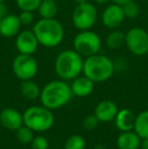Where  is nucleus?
Instances as JSON below:
<instances>
[{
	"label": "nucleus",
	"mask_w": 148,
	"mask_h": 149,
	"mask_svg": "<svg viewBox=\"0 0 148 149\" xmlns=\"http://www.w3.org/2000/svg\"><path fill=\"white\" fill-rule=\"evenodd\" d=\"M141 138L134 131L122 132L117 138V146L119 149H139Z\"/></svg>",
	"instance_id": "nucleus-17"
},
{
	"label": "nucleus",
	"mask_w": 148,
	"mask_h": 149,
	"mask_svg": "<svg viewBox=\"0 0 148 149\" xmlns=\"http://www.w3.org/2000/svg\"><path fill=\"white\" fill-rule=\"evenodd\" d=\"M118 112L119 109L116 102L110 100H105L99 102L95 106L93 114L97 116V118L99 119V122L108 123V122L114 121Z\"/></svg>",
	"instance_id": "nucleus-13"
},
{
	"label": "nucleus",
	"mask_w": 148,
	"mask_h": 149,
	"mask_svg": "<svg viewBox=\"0 0 148 149\" xmlns=\"http://www.w3.org/2000/svg\"><path fill=\"white\" fill-rule=\"evenodd\" d=\"M111 2L113 3H116V4H120V5H124L125 3H127V2L131 1V0H110Z\"/></svg>",
	"instance_id": "nucleus-31"
},
{
	"label": "nucleus",
	"mask_w": 148,
	"mask_h": 149,
	"mask_svg": "<svg viewBox=\"0 0 148 149\" xmlns=\"http://www.w3.org/2000/svg\"><path fill=\"white\" fill-rule=\"evenodd\" d=\"M31 145H32L33 149H48L49 148V141L44 136H36L33 139Z\"/></svg>",
	"instance_id": "nucleus-27"
},
{
	"label": "nucleus",
	"mask_w": 148,
	"mask_h": 149,
	"mask_svg": "<svg viewBox=\"0 0 148 149\" xmlns=\"http://www.w3.org/2000/svg\"><path fill=\"white\" fill-rule=\"evenodd\" d=\"M85 140L80 135H72L65 141L64 148L65 149H84L85 148Z\"/></svg>",
	"instance_id": "nucleus-24"
},
{
	"label": "nucleus",
	"mask_w": 148,
	"mask_h": 149,
	"mask_svg": "<svg viewBox=\"0 0 148 149\" xmlns=\"http://www.w3.org/2000/svg\"><path fill=\"white\" fill-rule=\"evenodd\" d=\"M39 44L46 48H55L64 39V28L56 18H41L33 26Z\"/></svg>",
	"instance_id": "nucleus-2"
},
{
	"label": "nucleus",
	"mask_w": 148,
	"mask_h": 149,
	"mask_svg": "<svg viewBox=\"0 0 148 149\" xmlns=\"http://www.w3.org/2000/svg\"><path fill=\"white\" fill-rule=\"evenodd\" d=\"M22 26L17 14L7 13L0 22V35L4 38L16 37Z\"/></svg>",
	"instance_id": "nucleus-14"
},
{
	"label": "nucleus",
	"mask_w": 148,
	"mask_h": 149,
	"mask_svg": "<svg viewBox=\"0 0 148 149\" xmlns=\"http://www.w3.org/2000/svg\"><path fill=\"white\" fill-rule=\"evenodd\" d=\"M135 119H136V116L132 111L129 109H123V110H119L115 118V122H116L117 128L121 132H126L132 131L134 129Z\"/></svg>",
	"instance_id": "nucleus-16"
},
{
	"label": "nucleus",
	"mask_w": 148,
	"mask_h": 149,
	"mask_svg": "<svg viewBox=\"0 0 148 149\" xmlns=\"http://www.w3.org/2000/svg\"><path fill=\"white\" fill-rule=\"evenodd\" d=\"M73 47L79 55L86 58L99 53L101 48V40L97 33L90 30L80 31L75 36Z\"/></svg>",
	"instance_id": "nucleus-6"
},
{
	"label": "nucleus",
	"mask_w": 148,
	"mask_h": 149,
	"mask_svg": "<svg viewBox=\"0 0 148 149\" xmlns=\"http://www.w3.org/2000/svg\"><path fill=\"white\" fill-rule=\"evenodd\" d=\"M14 44L18 53L26 55H33L40 45L34 31L30 30L20 31L15 37Z\"/></svg>",
	"instance_id": "nucleus-11"
},
{
	"label": "nucleus",
	"mask_w": 148,
	"mask_h": 149,
	"mask_svg": "<svg viewBox=\"0 0 148 149\" xmlns=\"http://www.w3.org/2000/svg\"><path fill=\"white\" fill-rule=\"evenodd\" d=\"M107 47L111 50H118L125 44V33L118 31L117 29L113 30L106 38Z\"/></svg>",
	"instance_id": "nucleus-21"
},
{
	"label": "nucleus",
	"mask_w": 148,
	"mask_h": 149,
	"mask_svg": "<svg viewBox=\"0 0 148 149\" xmlns=\"http://www.w3.org/2000/svg\"><path fill=\"white\" fill-rule=\"evenodd\" d=\"M0 124L5 129L16 131L24 125L22 114L12 108H6L0 112Z\"/></svg>",
	"instance_id": "nucleus-12"
},
{
	"label": "nucleus",
	"mask_w": 148,
	"mask_h": 149,
	"mask_svg": "<svg viewBox=\"0 0 148 149\" xmlns=\"http://www.w3.org/2000/svg\"><path fill=\"white\" fill-rule=\"evenodd\" d=\"M37 10L41 18H56L59 7L55 0H42Z\"/></svg>",
	"instance_id": "nucleus-18"
},
{
	"label": "nucleus",
	"mask_w": 148,
	"mask_h": 149,
	"mask_svg": "<svg viewBox=\"0 0 148 149\" xmlns=\"http://www.w3.org/2000/svg\"><path fill=\"white\" fill-rule=\"evenodd\" d=\"M20 92H22V96L26 97V100H36L40 97L41 94V88L38 85V83L35 82L33 79H28V80H22V84H20Z\"/></svg>",
	"instance_id": "nucleus-19"
},
{
	"label": "nucleus",
	"mask_w": 148,
	"mask_h": 149,
	"mask_svg": "<svg viewBox=\"0 0 148 149\" xmlns=\"http://www.w3.org/2000/svg\"><path fill=\"white\" fill-rule=\"evenodd\" d=\"M94 149H107V147H106L104 144H97V145L94 147Z\"/></svg>",
	"instance_id": "nucleus-33"
},
{
	"label": "nucleus",
	"mask_w": 148,
	"mask_h": 149,
	"mask_svg": "<svg viewBox=\"0 0 148 149\" xmlns=\"http://www.w3.org/2000/svg\"><path fill=\"white\" fill-rule=\"evenodd\" d=\"M123 6V10H124L125 17L129 18V19H135L138 17L140 14V6L136 3L135 1L131 0V1L125 3Z\"/></svg>",
	"instance_id": "nucleus-23"
},
{
	"label": "nucleus",
	"mask_w": 148,
	"mask_h": 149,
	"mask_svg": "<svg viewBox=\"0 0 148 149\" xmlns=\"http://www.w3.org/2000/svg\"><path fill=\"white\" fill-rule=\"evenodd\" d=\"M101 18V22L106 28L110 30H115L123 24L126 17H125L123 6L112 2L104 9Z\"/></svg>",
	"instance_id": "nucleus-10"
},
{
	"label": "nucleus",
	"mask_w": 148,
	"mask_h": 149,
	"mask_svg": "<svg viewBox=\"0 0 148 149\" xmlns=\"http://www.w3.org/2000/svg\"><path fill=\"white\" fill-rule=\"evenodd\" d=\"M77 4H80V3H85V2H88L89 0H74Z\"/></svg>",
	"instance_id": "nucleus-34"
},
{
	"label": "nucleus",
	"mask_w": 148,
	"mask_h": 149,
	"mask_svg": "<svg viewBox=\"0 0 148 149\" xmlns=\"http://www.w3.org/2000/svg\"><path fill=\"white\" fill-rule=\"evenodd\" d=\"M114 72V62L108 56L99 53L86 57L83 62L82 74L91 79L94 83L109 80Z\"/></svg>",
	"instance_id": "nucleus-4"
},
{
	"label": "nucleus",
	"mask_w": 148,
	"mask_h": 149,
	"mask_svg": "<svg viewBox=\"0 0 148 149\" xmlns=\"http://www.w3.org/2000/svg\"><path fill=\"white\" fill-rule=\"evenodd\" d=\"M141 149H148V137L141 139V144H140Z\"/></svg>",
	"instance_id": "nucleus-30"
},
{
	"label": "nucleus",
	"mask_w": 148,
	"mask_h": 149,
	"mask_svg": "<svg viewBox=\"0 0 148 149\" xmlns=\"http://www.w3.org/2000/svg\"><path fill=\"white\" fill-rule=\"evenodd\" d=\"M82 124H83V127L86 130H94L99 126V121L97 118V116L93 114V115H88V116L85 117Z\"/></svg>",
	"instance_id": "nucleus-28"
},
{
	"label": "nucleus",
	"mask_w": 148,
	"mask_h": 149,
	"mask_svg": "<svg viewBox=\"0 0 148 149\" xmlns=\"http://www.w3.org/2000/svg\"><path fill=\"white\" fill-rule=\"evenodd\" d=\"M72 94L77 97H86L92 93L94 89V82L85 75H79L73 79L71 85Z\"/></svg>",
	"instance_id": "nucleus-15"
},
{
	"label": "nucleus",
	"mask_w": 148,
	"mask_h": 149,
	"mask_svg": "<svg viewBox=\"0 0 148 149\" xmlns=\"http://www.w3.org/2000/svg\"><path fill=\"white\" fill-rule=\"evenodd\" d=\"M83 57L73 50H65L58 54L54 63L55 73L63 80H73L82 74Z\"/></svg>",
	"instance_id": "nucleus-3"
},
{
	"label": "nucleus",
	"mask_w": 148,
	"mask_h": 149,
	"mask_svg": "<svg viewBox=\"0 0 148 149\" xmlns=\"http://www.w3.org/2000/svg\"><path fill=\"white\" fill-rule=\"evenodd\" d=\"M133 130L141 139L148 137V110L143 111L136 116Z\"/></svg>",
	"instance_id": "nucleus-20"
},
{
	"label": "nucleus",
	"mask_w": 148,
	"mask_h": 149,
	"mask_svg": "<svg viewBox=\"0 0 148 149\" xmlns=\"http://www.w3.org/2000/svg\"><path fill=\"white\" fill-rule=\"evenodd\" d=\"M0 79H1V75H0Z\"/></svg>",
	"instance_id": "nucleus-36"
},
{
	"label": "nucleus",
	"mask_w": 148,
	"mask_h": 149,
	"mask_svg": "<svg viewBox=\"0 0 148 149\" xmlns=\"http://www.w3.org/2000/svg\"><path fill=\"white\" fill-rule=\"evenodd\" d=\"M5 2V0H0V3H4Z\"/></svg>",
	"instance_id": "nucleus-35"
},
{
	"label": "nucleus",
	"mask_w": 148,
	"mask_h": 149,
	"mask_svg": "<svg viewBox=\"0 0 148 149\" xmlns=\"http://www.w3.org/2000/svg\"><path fill=\"white\" fill-rule=\"evenodd\" d=\"M16 139L22 144H31L34 139V133L31 128L26 127V125H22L20 128L16 130Z\"/></svg>",
	"instance_id": "nucleus-22"
},
{
	"label": "nucleus",
	"mask_w": 148,
	"mask_h": 149,
	"mask_svg": "<svg viewBox=\"0 0 148 149\" xmlns=\"http://www.w3.org/2000/svg\"><path fill=\"white\" fill-rule=\"evenodd\" d=\"M39 65L33 55L18 54L12 62V71L19 80L33 79L37 75Z\"/></svg>",
	"instance_id": "nucleus-9"
},
{
	"label": "nucleus",
	"mask_w": 148,
	"mask_h": 149,
	"mask_svg": "<svg viewBox=\"0 0 148 149\" xmlns=\"http://www.w3.org/2000/svg\"><path fill=\"white\" fill-rule=\"evenodd\" d=\"M6 14H7V7L4 3H0V22Z\"/></svg>",
	"instance_id": "nucleus-29"
},
{
	"label": "nucleus",
	"mask_w": 148,
	"mask_h": 149,
	"mask_svg": "<svg viewBox=\"0 0 148 149\" xmlns=\"http://www.w3.org/2000/svg\"><path fill=\"white\" fill-rule=\"evenodd\" d=\"M97 20V7L90 2L77 4L72 12L73 26L79 31H86L93 28Z\"/></svg>",
	"instance_id": "nucleus-7"
},
{
	"label": "nucleus",
	"mask_w": 148,
	"mask_h": 149,
	"mask_svg": "<svg viewBox=\"0 0 148 149\" xmlns=\"http://www.w3.org/2000/svg\"><path fill=\"white\" fill-rule=\"evenodd\" d=\"M24 125L34 132H46L54 125L55 117L52 110L45 106H33L28 108L22 114Z\"/></svg>",
	"instance_id": "nucleus-5"
},
{
	"label": "nucleus",
	"mask_w": 148,
	"mask_h": 149,
	"mask_svg": "<svg viewBox=\"0 0 148 149\" xmlns=\"http://www.w3.org/2000/svg\"><path fill=\"white\" fill-rule=\"evenodd\" d=\"M18 17H19V22L22 26H31L35 20L34 12L26 11V10H20Z\"/></svg>",
	"instance_id": "nucleus-26"
},
{
	"label": "nucleus",
	"mask_w": 148,
	"mask_h": 149,
	"mask_svg": "<svg viewBox=\"0 0 148 149\" xmlns=\"http://www.w3.org/2000/svg\"><path fill=\"white\" fill-rule=\"evenodd\" d=\"M109 1H110V0H94L95 3L101 4H101H106L107 2H109Z\"/></svg>",
	"instance_id": "nucleus-32"
},
{
	"label": "nucleus",
	"mask_w": 148,
	"mask_h": 149,
	"mask_svg": "<svg viewBox=\"0 0 148 149\" xmlns=\"http://www.w3.org/2000/svg\"><path fill=\"white\" fill-rule=\"evenodd\" d=\"M42 0H15L16 5L20 10L33 11L38 9Z\"/></svg>",
	"instance_id": "nucleus-25"
},
{
	"label": "nucleus",
	"mask_w": 148,
	"mask_h": 149,
	"mask_svg": "<svg viewBox=\"0 0 148 149\" xmlns=\"http://www.w3.org/2000/svg\"><path fill=\"white\" fill-rule=\"evenodd\" d=\"M125 45L135 56L148 53V31L142 28H132L125 33Z\"/></svg>",
	"instance_id": "nucleus-8"
},
{
	"label": "nucleus",
	"mask_w": 148,
	"mask_h": 149,
	"mask_svg": "<svg viewBox=\"0 0 148 149\" xmlns=\"http://www.w3.org/2000/svg\"><path fill=\"white\" fill-rule=\"evenodd\" d=\"M73 94L70 85L65 80H53L41 90L40 100L43 106L50 110H57L66 106Z\"/></svg>",
	"instance_id": "nucleus-1"
}]
</instances>
